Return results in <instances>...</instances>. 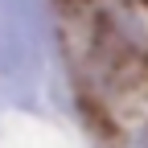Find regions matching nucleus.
I'll use <instances>...</instances> for the list:
<instances>
[{
  "label": "nucleus",
  "mask_w": 148,
  "mask_h": 148,
  "mask_svg": "<svg viewBox=\"0 0 148 148\" xmlns=\"http://www.w3.org/2000/svg\"><path fill=\"white\" fill-rule=\"evenodd\" d=\"M127 148H148V123H144V127H140V132L132 136V144H127Z\"/></svg>",
  "instance_id": "f257e3e1"
}]
</instances>
